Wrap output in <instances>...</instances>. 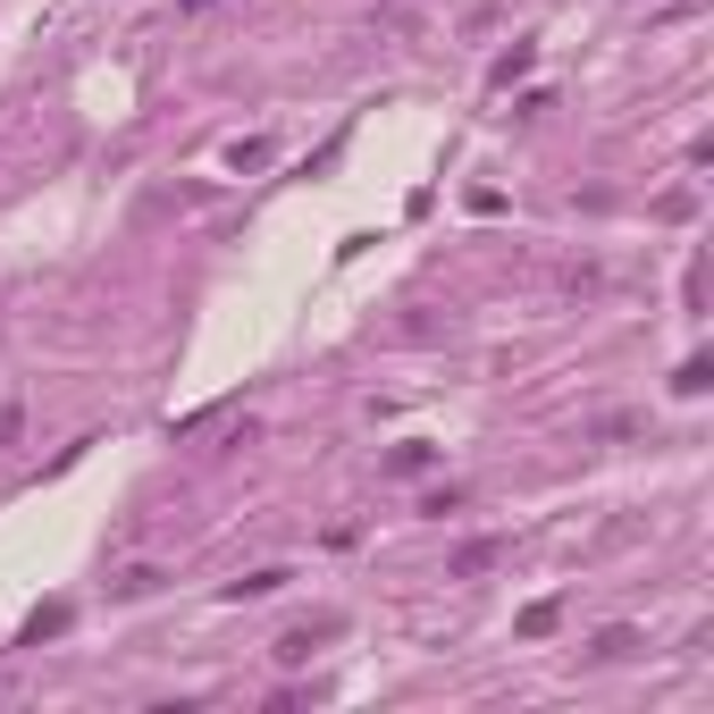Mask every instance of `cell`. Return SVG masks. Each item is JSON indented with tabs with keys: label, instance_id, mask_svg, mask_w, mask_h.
Returning a JSON list of instances; mask_svg holds the SVG:
<instances>
[{
	"label": "cell",
	"instance_id": "6da1fadb",
	"mask_svg": "<svg viewBox=\"0 0 714 714\" xmlns=\"http://www.w3.org/2000/svg\"><path fill=\"white\" fill-rule=\"evenodd\" d=\"M496 554H505V547H496V538H471V547L455 554V572H462V581H471V572H487V563H496Z\"/></svg>",
	"mask_w": 714,
	"mask_h": 714
},
{
	"label": "cell",
	"instance_id": "3957f363",
	"mask_svg": "<svg viewBox=\"0 0 714 714\" xmlns=\"http://www.w3.org/2000/svg\"><path fill=\"white\" fill-rule=\"evenodd\" d=\"M152 588H161V572H152V563H135V572H118V597H152Z\"/></svg>",
	"mask_w": 714,
	"mask_h": 714
},
{
	"label": "cell",
	"instance_id": "7a4b0ae2",
	"mask_svg": "<svg viewBox=\"0 0 714 714\" xmlns=\"http://www.w3.org/2000/svg\"><path fill=\"white\" fill-rule=\"evenodd\" d=\"M51 630H67V605H42V614L26 622V648H42V639H51Z\"/></svg>",
	"mask_w": 714,
	"mask_h": 714
},
{
	"label": "cell",
	"instance_id": "277c9868",
	"mask_svg": "<svg viewBox=\"0 0 714 714\" xmlns=\"http://www.w3.org/2000/svg\"><path fill=\"white\" fill-rule=\"evenodd\" d=\"M17 429H26V412H17V404H0V446H17Z\"/></svg>",
	"mask_w": 714,
	"mask_h": 714
}]
</instances>
